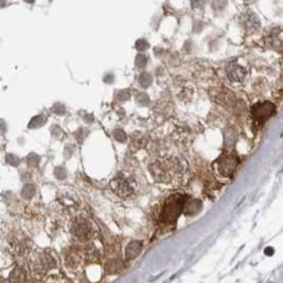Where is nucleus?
I'll use <instances>...</instances> for the list:
<instances>
[{
	"label": "nucleus",
	"mask_w": 283,
	"mask_h": 283,
	"mask_svg": "<svg viewBox=\"0 0 283 283\" xmlns=\"http://www.w3.org/2000/svg\"><path fill=\"white\" fill-rule=\"evenodd\" d=\"M149 173L157 183L166 185H177L184 176V166L179 158L163 155L150 162Z\"/></svg>",
	"instance_id": "1"
},
{
	"label": "nucleus",
	"mask_w": 283,
	"mask_h": 283,
	"mask_svg": "<svg viewBox=\"0 0 283 283\" xmlns=\"http://www.w3.org/2000/svg\"><path fill=\"white\" fill-rule=\"evenodd\" d=\"M189 197L181 193H176L174 196H170L166 200L163 208H162L161 213V220L163 223H174L177 219V217L183 213V208H184L185 201L188 200Z\"/></svg>",
	"instance_id": "2"
},
{
	"label": "nucleus",
	"mask_w": 283,
	"mask_h": 283,
	"mask_svg": "<svg viewBox=\"0 0 283 283\" xmlns=\"http://www.w3.org/2000/svg\"><path fill=\"white\" fill-rule=\"evenodd\" d=\"M240 163L239 157L235 153H223L213 163V169L218 176L230 179Z\"/></svg>",
	"instance_id": "3"
},
{
	"label": "nucleus",
	"mask_w": 283,
	"mask_h": 283,
	"mask_svg": "<svg viewBox=\"0 0 283 283\" xmlns=\"http://www.w3.org/2000/svg\"><path fill=\"white\" fill-rule=\"evenodd\" d=\"M111 189L114 191V193L118 197L126 200V198H130L134 195L136 192V184H134L132 179L127 177L124 174H118L116 176L110 181Z\"/></svg>",
	"instance_id": "4"
},
{
	"label": "nucleus",
	"mask_w": 283,
	"mask_h": 283,
	"mask_svg": "<svg viewBox=\"0 0 283 283\" xmlns=\"http://www.w3.org/2000/svg\"><path fill=\"white\" fill-rule=\"evenodd\" d=\"M30 262H32L33 270L40 273V274H44V273H47L48 270H51L56 266L55 259L46 251L34 252L32 255Z\"/></svg>",
	"instance_id": "5"
},
{
	"label": "nucleus",
	"mask_w": 283,
	"mask_h": 283,
	"mask_svg": "<svg viewBox=\"0 0 283 283\" xmlns=\"http://www.w3.org/2000/svg\"><path fill=\"white\" fill-rule=\"evenodd\" d=\"M251 112L255 122H257L259 124H263L267 119L271 118L277 112V107L274 103L269 102V101H262V102L256 103L255 106L252 107Z\"/></svg>",
	"instance_id": "6"
},
{
	"label": "nucleus",
	"mask_w": 283,
	"mask_h": 283,
	"mask_svg": "<svg viewBox=\"0 0 283 283\" xmlns=\"http://www.w3.org/2000/svg\"><path fill=\"white\" fill-rule=\"evenodd\" d=\"M71 232L76 239L85 241V240H89L93 238V235H94V227L91 226L89 220L84 219V218H79V219H76L72 223Z\"/></svg>",
	"instance_id": "7"
},
{
	"label": "nucleus",
	"mask_w": 283,
	"mask_h": 283,
	"mask_svg": "<svg viewBox=\"0 0 283 283\" xmlns=\"http://www.w3.org/2000/svg\"><path fill=\"white\" fill-rule=\"evenodd\" d=\"M240 20H241V25H243V28L245 29V32L248 34H253V33H257L260 30L261 24H260L259 17L256 13L248 11V12L244 13Z\"/></svg>",
	"instance_id": "8"
},
{
	"label": "nucleus",
	"mask_w": 283,
	"mask_h": 283,
	"mask_svg": "<svg viewBox=\"0 0 283 283\" xmlns=\"http://www.w3.org/2000/svg\"><path fill=\"white\" fill-rule=\"evenodd\" d=\"M226 75H227L228 80H230L231 83L240 84L247 79V71H245V68L239 65V64H231V65H228Z\"/></svg>",
	"instance_id": "9"
},
{
	"label": "nucleus",
	"mask_w": 283,
	"mask_h": 283,
	"mask_svg": "<svg viewBox=\"0 0 283 283\" xmlns=\"http://www.w3.org/2000/svg\"><path fill=\"white\" fill-rule=\"evenodd\" d=\"M201 208H202V204H201L200 200H197V198H188V200L185 201L183 213H184L185 216L192 217L200 212Z\"/></svg>",
	"instance_id": "10"
},
{
	"label": "nucleus",
	"mask_w": 283,
	"mask_h": 283,
	"mask_svg": "<svg viewBox=\"0 0 283 283\" xmlns=\"http://www.w3.org/2000/svg\"><path fill=\"white\" fill-rule=\"evenodd\" d=\"M142 251V243L141 241H131L128 245H127L126 249V257L127 260H133L136 259Z\"/></svg>",
	"instance_id": "11"
},
{
	"label": "nucleus",
	"mask_w": 283,
	"mask_h": 283,
	"mask_svg": "<svg viewBox=\"0 0 283 283\" xmlns=\"http://www.w3.org/2000/svg\"><path fill=\"white\" fill-rule=\"evenodd\" d=\"M26 279V271L22 267L13 269L12 273L9 274V282L11 283H24Z\"/></svg>",
	"instance_id": "12"
},
{
	"label": "nucleus",
	"mask_w": 283,
	"mask_h": 283,
	"mask_svg": "<svg viewBox=\"0 0 283 283\" xmlns=\"http://www.w3.org/2000/svg\"><path fill=\"white\" fill-rule=\"evenodd\" d=\"M140 85H141L142 87H148L152 85V76L149 75V73H141V76H140Z\"/></svg>",
	"instance_id": "13"
},
{
	"label": "nucleus",
	"mask_w": 283,
	"mask_h": 283,
	"mask_svg": "<svg viewBox=\"0 0 283 283\" xmlns=\"http://www.w3.org/2000/svg\"><path fill=\"white\" fill-rule=\"evenodd\" d=\"M34 192H36V188H34V185H33V184H26L24 187V189H22V196H24L25 198H30V197H33Z\"/></svg>",
	"instance_id": "14"
},
{
	"label": "nucleus",
	"mask_w": 283,
	"mask_h": 283,
	"mask_svg": "<svg viewBox=\"0 0 283 283\" xmlns=\"http://www.w3.org/2000/svg\"><path fill=\"white\" fill-rule=\"evenodd\" d=\"M44 123V116H37V118L33 119L32 123L29 124V127H30V128H36V127L42 126Z\"/></svg>",
	"instance_id": "15"
},
{
	"label": "nucleus",
	"mask_w": 283,
	"mask_h": 283,
	"mask_svg": "<svg viewBox=\"0 0 283 283\" xmlns=\"http://www.w3.org/2000/svg\"><path fill=\"white\" fill-rule=\"evenodd\" d=\"M38 162H40V157H38L37 154H30L28 157V165L32 166V167L38 166Z\"/></svg>",
	"instance_id": "16"
},
{
	"label": "nucleus",
	"mask_w": 283,
	"mask_h": 283,
	"mask_svg": "<svg viewBox=\"0 0 283 283\" xmlns=\"http://www.w3.org/2000/svg\"><path fill=\"white\" fill-rule=\"evenodd\" d=\"M114 136H115V138L118 140V141H120V142H126L127 141V134L123 132L122 130L119 131V130H116L114 132Z\"/></svg>",
	"instance_id": "17"
},
{
	"label": "nucleus",
	"mask_w": 283,
	"mask_h": 283,
	"mask_svg": "<svg viewBox=\"0 0 283 283\" xmlns=\"http://www.w3.org/2000/svg\"><path fill=\"white\" fill-rule=\"evenodd\" d=\"M136 48L140 50V51H144L146 48H149V44H148L145 40H138L137 42H136Z\"/></svg>",
	"instance_id": "18"
},
{
	"label": "nucleus",
	"mask_w": 283,
	"mask_h": 283,
	"mask_svg": "<svg viewBox=\"0 0 283 283\" xmlns=\"http://www.w3.org/2000/svg\"><path fill=\"white\" fill-rule=\"evenodd\" d=\"M136 65H137L138 68H144L146 65V58L144 55H137V58H136Z\"/></svg>",
	"instance_id": "19"
},
{
	"label": "nucleus",
	"mask_w": 283,
	"mask_h": 283,
	"mask_svg": "<svg viewBox=\"0 0 283 283\" xmlns=\"http://www.w3.org/2000/svg\"><path fill=\"white\" fill-rule=\"evenodd\" d=\"M5 161L8 162V163H11V165H13V166L19 165V158H17L16 155H13V154H8V155L5 157Z\"/></svg>",
	"instance_id": "20"
},
{
	"label": "nucleus",
	"mask_w": 283,
	"mask_h": 283,
	"mask_svg": "<svg viewBox=\"0 0 283 283\" xmlns=\"http://www.w3.org/2000/svg\"><path fill=\"white\" fill-rule=\"evenodd\" d=\"M137 101H138V103H140V105H142V106H146V105H148V101H149V97H148V95L146 94H141V95H138L137 97Z\"/></svg>",
	"instance_id": "21"
},
{
	"label": "nucleus",
	"mask_w": 283,
	"mask_h": 283,
	"mask_svg": "<svg viewBox=\"0 0 283 283\" xmlns=\"http://www.w3.org/2000/svg\"><path fill=\"white\" fill-rule=\"evenodd\" d=\"M56 176L58 177H64L65 176V171H64L62 167H59V169H56Z\"/></svg>",
	"instance_id": "22"
},
{
	"label": "nucleus",
	"mask_w": 283,
	"mask_h": 283,
	"mask_svg": "<svg viewBox=\"0 0 283 283\" xmlns=\"http://www.w3.org/2000/svg\"><path fill=\"white\" fill-rule=\"evenodd\" d=\"M33 283H41V282H33Z\"/></svg>",
	"instance_id": "23"
}]
</instances>
